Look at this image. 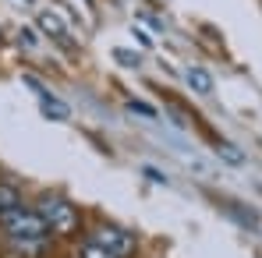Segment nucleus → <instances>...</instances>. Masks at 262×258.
<instances>
[{
    "mask_svg": "<svg viewBox=\"0 0 262 258\" xmlns=\"http://www.w3.org/2000/svg\"><path fill=\"white\" fill-rule=\"evenodd\" d=\"M36 21H39V29H43L46 36H53V39H68V25H64L60 14H53V11H39Z\"/></svg>",
    "mask_w": 262,
    "mask_h": 258,
    "instance_id": "4",
    "label": "nucleus"
},
{
    "mask_svg": "<svg viewBox=\"0 0 262 258\" xmlns=\"http://www.w3.org/2000/svg\"><path fill=\"white\" fill-rule=\"evenodd\" d=\"M128 110H131V113H142V117H149V121L156 117V106H149V103H138V99H131Z\"/></svg>",
    "mask_w": 262,
    "mask_h": 258,
    "instance_id": "11",
    "label": "nucleus"
},
{
    "mask_svg": "<svg viewBox=\"0 0 262 258\" xmlns=\"http://www.w3.org/2000/svg\"><path fill=\"white\" fill-rule=\"evenodd\" d=\"M216 152L223 156V159H230L234 167H241V163H245V156H241V152H237V149H234L230 142H220V145H216Z\"/></svg>",
    "mask_w": 262,
    "mask_h": 258,
    "instance_id": "9",
    "label": "nucleus"
},
{
    "mask_svg": "<svg viewBox=\"0 0 262 258\" xmlns=\"http://www.w3.org/2000/svg\"><path fill=\"white\" fill-rule=\"evenodd\" d=\"M39 106H43L46 117H57V121H68L71 117V110H68V103H60V99H53L50 92H43L39 96Z\"/></svg>",
    "mask_w": 262,
    "mask_h": 258,
    "instance_id": "6",
    "label": "nucleus"
},
{
    "mask_svg": "<svg viewBox=\"0 0 262 258\" xmlns=\"http://www.w3.org/2000/svg\"><path fill=\"white\" fill-rule=\"evenodd\" d=\"M89 4H92V0H89Z\"/></svg>",
    "mask_w": 262,
    "mask_h": 258,
    "instance_id": "15",
    "label": "nucleus"
},
{
    "mask_svg": "<svg viewBox=\"0 0 262 258\" xmlns=\"http://www.w3.org/2000/svg\"><path fill=\"white\" fill-rule=\"evenodd\" d=\"M89 241L99 244V248H106L110 255H117V258H131L138 251V237H135L131 230H124V226H117V223H99V226H92Z\"/></svg>",
    "mask_w": 262,
    "mask_h": 258,
    "instance_id": "3",
    "label": "nucleus"
},
{
    "mask_svg": "<svg viewBox=\"0 0 262 258\" xmlns=\"http://www.w3.org/2000/svg\"><path fill=\"white\" fill-rule=\"evenodd\" d=\"M184 82L191 85V92H199V96H209L213 92V75L206 67H188L184 71Z\"/></svg>",
    "mask_w": 262,
    "mask_h": 258,
    "instance_id": "5",
    "label": "nucleus"
},
{
    "mask_svg": "<svg viewBox=\"0 0 262 258\" xmlns=\"http://www.w3.org/2000/svg\"><path fill=\"white\" fill-rule=\"evenodd\" d=\"M36 213L39 219L46 223V230H50V237L57 233V237H75L78 230H82V213H78V205H71L64 195H53V191H46L36 198Z\"/></svg>",
    "mask_w": 262,
    "mask_h": 258,
    "instance_id": "1",
    "label": "nucleus"
},
{
    "mask_svg": "<svg viewBox=\"0 0 262 258\" xmlns=\"http://www.w3.org/2000/svg\"><path fill=\"white\" fill-rule=\"evenodd\" d=\"M75 258H117V255H110L106 248H99V244H92V241H85L82 248H78V255Z\"/></svg>",
    "mask_w": 262,
    "mask_h": 258,
    "instance_id": "8",
    "label": "nucleus"
},
{
    "mask_svg": "<svg viewBox=\"0 0 262 258\" xmlns=\"http://www.w3.org/2000/svg\"><path fill=\"white\" fill-rule=\"evenodd\" d=\"M114 57H117L124 67H138V64H142V57H138V53H131V50H121V46L114 50Z\"/></svg>",
    "mask_w": 262,
    "mask_h": 258,
    "instance_id": "10",
    "label": "nucleus"
},
{
    "mask_svg": "<svg viewBox=\"0 0 262 258\" xmlns=\"http://www.w3.org/2000/svg\"><path fill=\"white\" fill-rule=\"evenodd\" d=\"M18 39H21L25 46H36V32H32V29H21V32H18Z\"/></svg>",
    "mask_w": 262,
    "mask_h": 258,
    "instance_id": "12",
    "label": "nucleus"
},
{
    "mask_svg": "<svg viewBox=\"0 0 262 258\" xmlns=\"http://www.w3.org/2000/svg\"><path fill=\"white\" fill-rule=\"evenodd\" d=\"M145 173H149V177H152L156 184H167V177H163V173H160V170H152V167H145Z\"/></svg>",
    "mask_w": 262,
    "mask_h": 258,
    "instance_id": "13",
    "label": "nucleus"
},
{
    "mask_svg": "<svg viewBox=\"0 0 262 258\" xmlns=\"http://www.w3.org/2000/svg\"><path fill=\"white\" fill-rule=\"evenodd\" d=\"M135 39H138V43L145 46V50H149V46H152V39H149V36H145V32H138V29H135Z\"/></svg>",
    "mask_w": 262,
    "mask_h": 258,
    "instance_id": "14",
    "label": "nucleus"
},
{
    "mask_svg": "<svg viewBox=\"0 0 262 258\" xmlns=\"http://www.w3.org/2000/svg\"><path fill=\"white\" fill-rule=\"evenodd\" d=\"M18 205H25V202H21V195H18V187L0 184V213H4V209H18Z\"/></svg>",
    "mask_w": 262,
    "mask_h": 258,
    "instance_id": "7",
    "label": "nucleus"
},
{
    "mask_svg": "<svg viewBox=\"0 0 262 258\" xmlns=\"http://www.w3.org/2000/svg\"><path fill=\"white\" fill-rule=\"evenodd\" d=\"M0 226H4V233H7L11 241H25V244L50 241V230H46V223L39 219V213H36V209H25V205L4 209V213H0Z\"/></svg>",
    "mask_w": 262,
    "mask_h": 258,
    "instance_id": "2",
    "label": "nucleus"
}]
</instances>
